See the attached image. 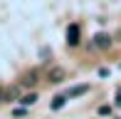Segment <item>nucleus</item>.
Masks as SVG:
<instances>
[{
    "label": "nucleus",
    "mask_w": 121,
    "mask_h": 119,
    "mask_svg": "<svg viewBox=\"0 0 121 119\" xmlns=\"http://www.w3.org/2000/svg\"><path fill=\"white\" fill-rule=\"evenodd\" d=\"M109 45H111V37H109L106 32H96V35H94V42H91L94 50H106Z\"/></svg>",
    "instance_id": "f257e3e1"
},
{
    "label": "nucleus",
    "mask_w": 121,
    "mask_h": 119,
    "mask_svg": "<svg viewBox=\"0 0 121 119\" xmlns=\"http://www.w3.org/2000/svg\"><path fill=\"white\" fill-rule=\"evenodd\" d=\"M79 37H82V27L77 23H72L67 27V42H69V45H79Z\"/></svg>",
    "instance_id": "f03ea898"
},
{
    "label": "nucleus",
    "mask_w": 121,
    "mask_h": 119,
    "mask_svg": "<svg viewBox=\"0 0 121 119\" xmlns=\"http://www.w3.org/2000/svg\"><path fill=\"white\" fill-rule=\"evenodd\" d=\"M47 79H49V82H62V79H64V69H62V67H54V69H49Z\"/></svg>",
    "instance_id": "7ed1b4c3"
},
{
    "label": "nucleus",
    "mask_w": 121,
    "mask_h": 119,
    "mask_svg": "<svg viewBox=\"0 0 121 119\" xmlns=\"http://www.w3.org/2000/svg\"><path fill=\"white\" fill-rule=\"evenodd\" d=\"M35 82H37V72L32 69V72H27L25 77H22V82H20V87H35Z\"/></svg>",
    "instance_id": "20e7f679"
},
{
    "label": "nucleus",
    "mask_w": 121,
    "mask_h": 119,
    "mask_svg": "<svg viewBox=\"0 0 121 119\" xmlns=\"http://www.w3.org/2000/svg\"><path fill=\"white\" fill-rule=\"evenodd\" d=\"M84 92H89V87H86V84H77V87L67 89V97H79V94H84Z\"/></svg>",
    "instance_id": "39448f33"
},
{
    "label": "nucleus",
    "mask_w": 121,
    "mask_h": 119,
    "mask_svg": "<svg viewBox=\"0 0 121 119\" xmlns=\"http://www.w3.org/2000/svg\"><path fill=\"white\" fill-rule=\"evenodd\" d=\"M64 102H67V94H57V97L52 99V104H49V107H52V109H62Z\"/></svg>",
    "instance_id": "423d86ee"
},
{
    "label": "nucleus",
    "mask_w": 121,
    "mask_h": 119,
    "mask_svg": "<svg viewBox=\"0 0 121 119\" xmlns=\"http://www.w3.org/2000/svg\"><path fill=\"white\" fill-rule=\"evenodd\" d=\"M17 94H20V87H10V89H5V102H13Z\"/></svg>",
    "instance_id": "0eeeda50"
},
{
    "label": "nucleus",
    "mask_w": 121,
    "mask_h": 119,
    "mask_svg": "<svg viewBox=\"0 0 121 119\" xmlns=\"http://www.w3.org/2000/svg\"><path fill=\"white\" fill-rule=\"evenodd\" d=\"M35 99H37V94H25L22 97V104H32Z\"/></svg>",
    "instance_id": "6e6552de"
}]
</instances>
